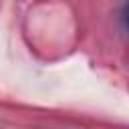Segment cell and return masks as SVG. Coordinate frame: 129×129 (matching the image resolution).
I'll return each instance as SVG.
<instances>
[{"mask_svg": "<svg viewBox=\"0 0 129 129\" xmlns=\"http://www.w3.org/2000/svg\"><path fill=\"white\" fill-rule=\"evenodd\" d=\"M123 26H125V30L129 34V2L125 4V10H123Z\"/></svg>", "mask_w": 129, "mask_h": 129, "instance_id": "cell-1", "label": "cell"}]
</instances>
